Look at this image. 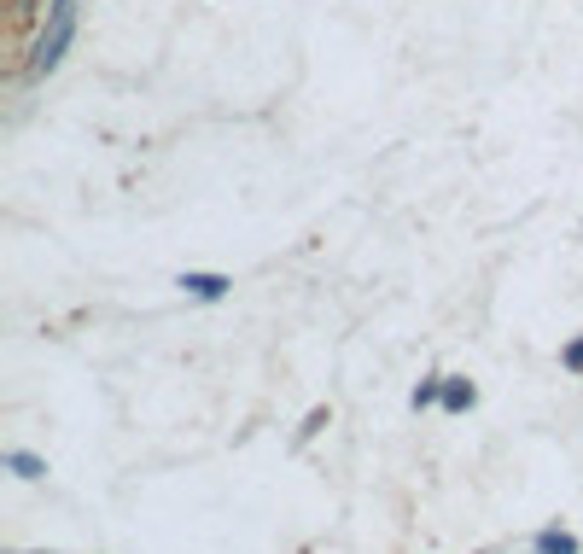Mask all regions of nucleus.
<instances>
[{
  "label": "nucleus",
  "mask_w": 583,
  "mask_h": 554,
  "mask_svg": "<svg viewBox=\"0 0 583 554\" xmlns=\"http://www.w3.org/2000/svg\"><path fill=\"white\" fill-rule=\"evenodd\" d=\"M473 403H479V391H473L467 380H444V409L449 415H461V409H473Z\"/></svg>",
  "instance_id": "7ed1b4c3"
},
{
  "label": "nucleus",
  "mask_w": 583,
  "mask_h": 554,
  "mask_svg": "<svg viewBox=\"0 0 583 554\" xmlns=\"http://www.w3.org/2000/svg\"><path fill=\"white\" fill-rule=\"evenodd\" d=\"M566 368H572V374H583V339L572 350H566Z\"/></svg>",
  "instance_id": "0eeeda50"
},
{
  "label": "nucleus",
  "mask_w": 583,
  "mask_h": 554,
  "mask_svg": "<svg viewBox=\"0 0 583 554\" xmlns=\"http://www.w3.org/2000/svg\"><path fill=\"white\" fill-rule=\"evenodd\" d=\"M531 549H537V554H578V543H572L566 531H543V537H537Z\"/></svg>",
  "instance_id": "39448f33"
},
{
  "label": "nucleus",
  "mask_w": 583,
  "mask_h": 554,
  "mask_svg": "<svg viewBox=\"0 0 583 554\" xmlns=\"http://www.w3.org/2000/svg\"><path fill=\"white\" fill-rule=\"evenodd\" d=\"M438 397H444V385H438V380L414 385V409H432V403H438Z\"/></svg>",
  "instance_id": "423d86ee"
},
{
  "label": "nucleus",
  "mask_w": 583,
  "mask_h": 554,
  "mask_svg": "<svg viewBox=\"0 0 583 554\" xmlns=\"http://www.w3.org/2000/svg\"><path fill=\"white\" fill-rule=\"evenodd\" d=\"M6 467H12L18 479H47V461H35L30 450H6Z\"/></svg>",
  "instance_id": "20e7f679"
},
{
  "label": "nucleus",
  "mask_w": 583,
  "mask_h": 554,
  "mask_svg": "<svg viewBox=\"0 0 583 554\" xmlns=\"http://www.w3.org/2000/svg\"><path fill=\"white\" fill-rule=\"evenodd\" d=\"M175 286H181L187 298H205V304H216V298H228V286H234V280H228V275H181Z\"/></svg>",
  "instance_id": "f03ea898"
},
{
  "label": "nucleus",
  "mask_w": 583,
  "mask_h": 554,
  "mask_svg": "<svg viewBox=\"0 0 583 554\" xmlns=\"http://www.w3.org/2000/svg\"><path fill=\"white\" fill-rule=\"evenodd\" d=\"M70 41H76V12H53V18H47V35H41V41H35L30 76H53V70L65 65Z\"/></svg>",
  "instance_id": "f257e3e1"
}]
</instances>
